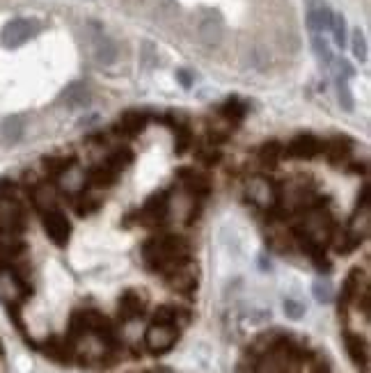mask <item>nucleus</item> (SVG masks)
I'll return each mask as SVG.
<instances>
[{"label":"nucleus","instance_id":"f257e3e1","mask_svg":"<svg viewBox=\"0 0 371 373\" xmlns=\"http://www.w3.org/2000/svg\"><path fill=\"white\" fill-rule=\"evenodd\" d=\"M140 257L149 273H156L161 277L193 261L191 243H188L186 236H179V233H163V236L147 238L140 250Z\"/></svg>","mask_w":371,"mask_h":373},{"label":"nucleus","instance_id":"f03ea898","mask_svg":"<svg viewBox=\"0 0 371 373\" xmlns=\"http://www.w3.org/2000/svg\"><path fill=\"white\" fill-rule=\"evenodd\" d=\"M167 220H170V213H167V193H161V195H151L135 216H129L126 224L135 222L149 227V229H156V227L167 224Z\"/></svg>","mask_w":371,"mask_h":373},{"label":"nucleus","instance_id":"7ed1b4c3","mask_svg":"<svg viewBox=\"0 0 371 373\" xmlns=\"http://www.w3.org/2000/svg\"><path fill=\"white\" fill-rule=\"evenodd\" d=\"M28 227L26 207L19 200V193L0 195V231L23 233Z\"/></svg>","mask_w":371,"mask_h":373},{"label":"nucleus","instance_id":"20e7f679","mask_svg":"<svg viewBox=\"0 0 371 373\" xmlns=\"http://www.w3.org/2000/svg\"><path fill=\"white\" fill-rule=\"evenodd\" d=\"M181 330L172 325H158L151 323L144 332V346L151 355H165L174 348V343L179 341Z\"/></svg>","mask_w":371,"mask_h":373},{"label":"nucleus","instance_id":"39448f33","mask_svg":"<svg viewBox=\"0 0 371 373\" xmlns=\"http://www.w3.org/2000/svg\"><path fill=\"white\" fill-rule=\"evenodd\" d=\"M39 216H41L44 229H46V236L50 238V243L57 245V247L67 245V240L71 236V222H69V218L60 211V207L44 211V213H39Z\"/></svg>","mask_w":371,"mask_h":373},{"label":"nucleus","instance_id":"423d86ee","mask_svg":"<svg viewBox=\"0 0 371 373\" xmlns=\"http://www.w3.org/2000/svg\"><path fill=\"white\" fill-rule=\"evenodd\" d=\"M323 153V140L318 135L303 133L296 135L294 140H289L285 144V153L282 156H289L291 160H314L316 156Z\"/></svg>","mask_w":371,"mask_h":373},{"label":"nucleus","instance_id":"0eeeda50","mask_svg":"<svg viewBox=\"0 0 371 373\" xmlns=\"http://www.w3.org/2000/svg\"><path fill=\"white\" fill-rule=\"evenodd\" d=\"M39 32V23L32 19H14L3 28V41L5 46H21L23 41L32 39Z\"/></svg>","mask_w":371,"mask_h":373},{"label":"nucleus","instance_id":"6e6552de","mask_svg":"<svg viewBox=\"0 0 371 373\" xmlns=\"http://www.w3.org/2000/svg\"><path fill=\"white\" fill-rule=\"evenodd\" d=\"M163 280L167 287L172 291H177V294L193 296L195 291H198V270L193 268V261L184 263V266H179L177 270H172V273L165 275Z\"/></svg>","mask_w":371,"mask_h":373},{"label":"nucleus","instance_id":"1a4fd4ad","mask_svg":"<svg viewBox=\"0 0 371 373\" xmlns=\"http://www.w3.org/2000/svg\"><path fill=\"white\" fill-rule=\"evenodd\" d=\"M41 350L48 360H53L57 364H76L78 346L76 343H71L67 336H50V339L44 341Z\"/></svg>","mask_w":371,"mask_h":373},{"label":"nucleus","instance_id":"9d476101","mask_svg":"<svg viewBox=\"0 0 371 373\" xmlns=\"http://www.w3.org/2000/svg\"><path fill=\"white\" fill-rule=\"evenodd\" d=\"M332 10L325 0H310L307 3V28L312 35H323L332 26Z\"/></svg>","mask_w":371,"mask_h":373},{"label":"nucleus","instance_id":"9b49d317","mask_svg":"<svg viewBox=\"0 0 371 373\" xmlns=\"http://www.w3.org/2000/svg\"><path fill=\"white\" fill-rule=\"evenodd\" d=\"M179 181H181V186H184V193H188L200 202L207 200L211 193V179L207 174L191 170V167H184V170L179 172Z\"/></svg>","mask_w":371,"mask_h":373},{"label":"nucleus","instance_id":"f8f14e48","mask_svg":"<svg viewBox=\"0 0 371 373\" xmlns=\"http://www.w3.org/2000/svg\"><path fill=\"white\" fill-rule=\"evenodd\" d=\"M245 195H247V200H250L252 204H257V207H271V204L275 202V197H278L273 184L266 177H250L247 179Z\"/></svg>","mask_w":371,"mask_h":373},{"label":"nucleus","instance_id":"ddd939ff","mask_svg":"<svg viewBox=\"0 0 371 373\" xmlns=\"http://www.w3.org/2000/svg\"><path fill=\"white\" fill-rule=\"evenodd\" d=\"M344 346H346V353H348V357H351V362L355 364V367L367 369L369 343H367L365 336H362L360 332H353V330H344Z\"/></svg>","mask_w":371,"mask_h":373},{"label":"nucleus","instance_id":"4468645a","mask_svg":"<svg viewBox=\"0 0 371 373\" xmlns=\"http://www.w3.org/2000/svg\"><path fill=\"white\" fill-rule=\"evenodd\" d=\"M147 122H149V115L144 111H126L120 117V122L115 124V133L124 137H135L144 131Z\"/></svg>","mask_w":371,"mask_h":373},{"label":"nucleus","instance_id":"2eb2a0df","mask_svg":"<svg viewBox=\"0 0 371 373\" xmlns=\"http://www.w3.org/2000/svg\"><path fill=\"white\" fill-rule=\"evenodd\" d=\"M60 190H57L50 181H39V184H35L32 188V204L35 209L39 211V213H44V211H50V209H57L60 207Z\"/></svg>","mask_w":371,"mask_h":373},{"label":"nucleus","instance_id":"dca6fc26","mask_svg":"<svg viewBox=\"0 0 371 373\" xmlns=\"http://www.w3.org/2000/svg\"><path fill=\"white\" fill-rule=\"evenodd\" d=\"M144 309H147V305H144V298L140 296V291L129 289L120 296V318L126 321V323L129 321L142 318Z\"/></svg>","mask_w":371,"mask_h":373},{"label":"nucleus","instance_id":"f3484780","mask_svg":"<svg viewBox=\"0 0 371 373\" xmlns=\"http://www.w3.org/2000/svg\"><path fill=\"white\" fill-rule=\"evenodd\" d=\"M323 153L328 156V160L332 165L346 163V160L353 156L351 137H330V140H325L323 142Z\"/></svg>","mask_w":371,"mask_h":373},{"label":"nucleus","instance_id":"a211bd4d","mask_svg":"<svg viewBox=\"0 0 371 373\" xmlns=\"http://www.w3.org/2000/svg\"><path fill=\"white\" fill-rule=\"evenodd\" d=\"M57 179V184H60V190L62 193H67V195H76V193H81V190L85 188L87 184V174L78 167V163L74 165H69L67 170H64L60 177H55Z\"/></svg>","mask_w":371,"mask_h":373},{"label":"nucleus","instance_id":"6ab92c4d","mask_svg":"<svg viewBox=\"0 0 371 373\" xmlns=\"http://www.w3.org/2000/svg\"><path fill=\"white\" fill-rule=\"evenodd\" d=\"M282 153H285V144L278 142V140H268L259 147L257 151V163L261 167H266V170H273L275 165L280 163Z\"/></svg>","mask_w":371,"mask_h":373},{"label":"nucleus","instance_id":"aec40b11","mask_svg":"<svg viewBox=\"0 0 371 373\" xmlns=\"http://www.w3.org/2000/svg\"><path fill=\"white\" fill-rule=\"evenodd\" d=\"M245 113H247V106L241 99H227L220 108H218V115H220L225 122H229L231 126L241 122L245 117Z\"/></svg>","mask_w":371,"mask_h":373},{"label":"nucleus","instance_id":"412c9836","mask_svg":"<svg viewBox=\"0 0 371 373\" xmlns=\"http://www.w3.org/2000/svg\"><path fill=\"white\" fill-rule=\"evenodd\" d=\"M94 55H97L99 62L104 64H111L115 57H117V48H115V44L104 37V35H99L97 37V44H94Z\"/></svg>","mask_w":371,"mask_h":373},{"label":"nucleus","instance_id":"4be33fe9","mask_svg":"<svg viewBox=\"0 0 371 373\" xmlns=\"http://www.w3.org/2000/svg\"><path fill=\"white\" fill-rule=\"evenodd\" d=\"M312 48H314V55L318 57V62H321L323 67H330L334 57H332L330 44L325 41L323 35H312Z\"/></svg>","mask_w":371,"mask_h":373},{"label":"nucleus","instance_id":"5701e85b","mask_svg":"<svg viewBox=\"0 0 371 373\" xmlns=\"http://www.w3.org/2000/svg\"><path fill=\"white\" fill-rule=\"evenodd\" d=\"M220 21H213V17H209L207 21H202L200 23V37L204 39L207 44H216L218 39H220Z\"/></svg>","mask_w":371,"mask_h":373},{"label":"nucleus","instance_id":"b1692460","mask_svg":"<svg viewBox=\"0 0 371 373\" xmlns=\"http://www.w3.org/2000/svg\"><path fill=\"white\" fill-rule=\"evenodd\" d=\"M21 135H23V122H21V117H10V119L3 122V137L10 142H17L21 140Z\"/></svg>","mask_w":371,"mask_h":373},{"label":"nucleus","instance_id":"393cba45","mask_svg":"<svg viewBox=\"0 0 371 373\" xmlns=\"http://www.w3.org/2000/svg\"><path fill=\"white\" fill-rule=\"evenodd\" d=\"M330 32H332V37H334V44H337L339 48H344L346 44H348V35H346V19L341 17V14H334V17H332Z\"/></svg>","mask_w":371,"mask_h":373},{"label":"nucleus","instance_id":"a878e982","mask_svg":"<svg viewBox=\"0 0 371 373\" xmlns=\"http://www.w3.org/2000/svg\"><path fill=\"white\" fill-rule=\"evenodd\" d=\"M351 48H353L355 60L367 62V39H365V35H362L360 28H355L353 35H351Z\"/></svg>","mask_w":371,"mask_h":373},{"label":"nucleus","instance_id":"bb28decb","mask_svg":"<svg viewBox=\"0 0 371 373\" xmlns=\"http://www.w3.org/2000/svg\"><path fill=\"white\" fill-rule=\"evenodd\" d=\"M62 97H64V101H67L71 108H74V106H83L85 101H87V90L81 83H74L67 92L62 94Z\"/></svg>","mask_w":371,"mask_h":373},{"label":"nucleus","instance_id":"cd10ccee","mask_svg":"<svg viewBox=\"0 0 371 373\" xmlns=\"http://www.w3.org/2000/svg\"><path fill=\"white\" fill-rule=\"evenodd\" d=\"M312 294H314V298H316L321 305H328L330 300H332V287H330V282L316 280L314 284H312Z\"/></svg>","mask_w":371,"mask_h":373},{"label":"nucleus","instance_id":"c85d7f7f","mask_svg":"<svg viewBox=\"0 0 371 373\" xmlns=\"http://www.w3.org/2000/svg\"><path fill=\"white\" fill-rule=\"evenodd\" d=\"M198 160L202 165H207V167H211V165H216L218 160H220V149L218 147H213V144H207V147H200L198 149Z\"/></svg>","mask_w":371,"mask_h":373},{"label":"nucleus","instance_id":"c756f323","mask_svg":"<svg viewBox=\"0 0 371 373\" xmlns=\"http://www.w3.org/2000/svg\"><path fill=\"white\" fill-rule=\"evenodd\" d=\"M285 314H287V318H291V321H301L305 316V305L298 303V300L287 298L285 300Z\"/></svg>","mask_w":371,"mask_h":373},{"label":"nucleus","instance_id":"7c9ffc66","mask_svg":"<svg viewBox=\"0 0 371 373\" xmlns=\"http://www.w3.org/2000/svg\"><path fill=\"white\" fill-rule=\"evenodd\" d=\"M177 76H179L181 85H184V87H191V85H193V80H191V74H188V71H184V69H181V71H177Z\"/></svg>","mask_w":371,"mask_h":373},{"label":"nucleus","instance_id":"2f4dec72","mask_svg":"<svg viewBox=\"0 0 371 373\" xmlns=\"http://www.w3.org/2000/svg\"><path fill=\"white\" fill-rule=\"evenodd\" d=\"M5 353V348H3V341H0V355H3Z\"/></svg>","mask_w":371,"mask_h":373},{"label":"nucleus","instance_id":"473e14b6","mask_svg":"<svg viewBox=\"0 0 371 373\" xmlns=\"http://www.w3.org/2000/svg\"><path fill=\"white\" fill-rule=\"evenodd\" d=\"M158 373H172V371H158Z\"/></svg>","mask_w":371,"mask_h":373}]
</instances>
